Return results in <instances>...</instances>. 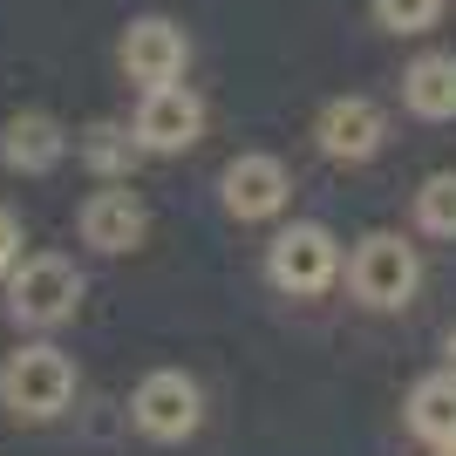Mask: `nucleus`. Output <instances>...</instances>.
I'll list each match as a JSON object with an SVG mask.
<instances>
[{"mask_svg": "<svg viewBox=\"0 0 456 456\" xmlns=\"http://www.w3.org/2000/svg\"><path fill=\"white\" fill-rule=\"evenodd\" d=\"M82 306V273L55 252H41V259H20L14 266V286H7V314L20 327H61L69 314Z\"/></svg>", "mask_w": 456, "mask_h": 456, "instance_id": "nucleus-3", "label": "nucleus"}, {"mask_svg": "<svg viewBox=\"0 0 456 456\" xmlns=\"http://www.w3.org/2000/svg\"><path fill=\"white\" fill-rule=\"evenodd\" d=\"M205 136V102L184 89V82H157L143 89V110H136V143L151 157H177Z\"/></svg>", "mask_w": 456, "mask_h": 456, "instance_id": "nucleus-6", "label": "nucleus"}, {"mask_svg": "<svg viewBox=\"0 0 456 456\" xmlns=\"http://www.w3.org/2000/svg\"><path fill=\"white\" fill-rule=\"evenodd\" d=\"M347 286H354V300L395 314V306L416 300L422 259H416V246H409L402 232H368L362 246H354V259H347Z\"/></svg>", "mask_w": 456, "mask_h": 456, "instance_id": "nucleus-1", "label": "nucleus"}, {"mask_svg": "<svg viewBox=\"0 0 456 456\" xmlns=\"http://www.w3.org/2000/svg\"><path fill=\"white\" fill-rule=\"evenodd\" d=\"M61 157H69V130H61L55 116H41V110L14 116V123L0 130V164H7V171L41 177V171H55Z\"/></svg>", "mask_w": 456, "mask_h": 456, "instance_id": "nucleus-11", "label": "nucleus"}, {"mask_svg": "<svg viewBox=\"0 0 456 456\" xmlns=\"http://www.w3.org/2000/svg\"><path fill=\"white\" fill-rule=\"evenodd\" d=\"M143 232H151V211H143L136 191H95L82 205V239L95 252H130V246H143Z\"/></svg>", "mask_w": 456, "mask_h": 456, "instance_id": "nucleus-10", "label": "nucleus"}, {"mask_svg": "<svg viewBox=\"0 0 456 456\" xmlns=\"http://www.w3.org/2000/svg\"><path fill=\"white\" fill-rule=\"evenodd\" d=\"M409 429L422 443H456V368H436V375H422L409 388Z\"/></svg>", "mask_w": 456, "mask_h": 456, "instance_id": "nucleus-13", "label": "nucleus"}, {"mask_svg": "<svg viewBox=\"0 0 456 456\" xmlns=\"http://www.w3.org/2000/svg\"><path fill=\"white\" fill-rule=\"evenodd\" d=\"M218 191H225V211H232V218H246V225H252V218H280V211H286L293 177H286L280 157L252 151V157H232V164H225Z\"/></svg>", "mask_w": 456, "mask_h": 456, "instance_id": "nucleus-7", "label": "nucleus"}, {"mask_svg": "<svg viewBox=\"0 0 456 456\" xmlns=\"http://www.w3.org/2000/svg\"><path fill=\"white\" fill-rule=\"evenodd\" d=\"M314 136H321V151L334 157V164H368V157L381 151L388 123H381V110L368 95H334L321 110V123H314Z\"/></svg>", "mask_w": 456, "mask_h": 456, "instance_id": "nucleus-9", "label": "nucleus"}, {"mask_svg": "<svg viewBox=\"0 0 456 456\" xmlns=\"http://www.w3.org/2000/svg\"><path fill=\"white\" fill-rule=\"evenodd\" d=\"M443 0H375V20L388 35H422V28H436Z\"/></svg>", "mask_w": 456, "mask_h": 456, "instance_id": "nucleus-16", "label": "nucleus"}, {"mask_svg": "<svg viewBox=\"0 0 456 456\" xmlns=\"http://www.w3.org/2000/svg\"><path fill=\"white\" fill-rule=\"evenodd\" d=\"M402 102L422 123H450L456 116V55H416L402 76Z\"/></svg>", "mask_w": 456, "mask_h": 456, "instance_id": "nucleus-12", "label": "nucleus"}, {"mask_svg": "<svg viewBox=\"0 0 456 456\" xmlns=\"http://www.w3.org/2000/svg\"><path fill=\"white\" fill-rule=\"evenodd\" d=\"M416 225L429 232V239H456V171L422 177V191H416Z\"/></svg>", "mask_w": 456, "mask_h": 456, "instance_id": "nucleus-15", "label": "nucleus"}, {"mask_svg": "<svg viewBox=\"0 0 456 456\" xmlns=\"http://www.w3.org/2000/svg\"><path fill=\"white\" fill-rule=\"evenodd\" d=\"M130 422L157 443H184L198 422H205V402H198V381L177 375V368H157V375L136 381L130 395Z\"/></svg>", "mask_w": 456, "mask_h": 456, "instance_id": "nucleus-5", "label": "nucleus"}, {"mask_svg": "<svg viewBox=\"0 0 456 456\" xmlns=\"http://www.w3.org/2000/svg\"><path fill=\"white\" fill-rule=\"evenodd\" d=\"M136 151H143V143H136V130H123V123H89V130L76 136V157L95 177H123Z\"/></svg>", "mask_w": 456, "mask_h": 456, "instance_id": "nucleus-14", "label": "nucleus"}, {"mask_svg": "<svg viewBox=\"0 0 456 456\" xmlns=\"http://www.w3.org/2000/svg\"><path fill=\"white\" fill-rule=\"evenodd\" d=\"M20 266V218L14 211H0V280Z\"/></svg>", "mask_w": 456, "mask_h": 456, "instance_id": "nucleus-17", "label": "nucleus"}, {"mask_svg": "<svg viewBox=\"0 0 456 456\" xmlns=\"http://www.w3.org/2000/svg\"><path fill=\"white\" fill-rule=\"evenodd\" d=\"M450 354H456V334H450Z\"/></svg>", "mask_w": 456, "mask_h": 456, "instance_id": "nucleus-19", "label": "nucleus"}, {"mask_svg": "<svg viewBox=\"0 0 456 456\" xmlns=\"http://www.w3.org/2000/svg\"><path fill=\"white\" fill-rule=\"evenodd\" d=\"M266 273L280 293H300V300H314V293H327V286L341 280V246H334V232L327 225H286L280 239H273L266 252Z\"/></svg>", "mask_w": 456, "mask_h": 456, "instance_id": "nucleus-4", "label": "nucleus"}, {"mask_svg": "<svg viewBox=\"0 0 456 456\" xmlns=\"http://www.w3.org/2000/svg\"><path fill=\"white\" fill-rule=\"evenodd\" d=\"M76 395V362L61 354V347H20L14 362L0 368V402L14 409V416H61Z\"/></svg>", "mask_w": 456, "mask_h": 456, "instance_id": "nucleus-2", "label": "nucleus"}, {"mask_svg": "<svg viewBox=\"0 0 456 456\" xmlns=\"http://www.w3.org/2000/svg\"><path fill=\"white\" fill-rule=\"evenodd\" d=\"M191 61V41L177 20L151 14V20H130V35H123V76L143 82V89H157V82H177Z\"/></svg>", "mask_w": 456, "mask_h": 456, "instance_id": "nucleus-8", "label": "nucleus"}, {"mask_svg": "<svg viewBox=\"0 0 456 456\" xmlns=\"http://www.w3.org/2000/svg\"><path fill=\"white\" fill-rule=\"evenodd\" d=\"M436 456H456V443H443V450H436Z\"/></svg>", "mask_w": 456, "mask_h": 456, "instance_id": "nucleus-18", "label": "nucleus"}]
</instances>
